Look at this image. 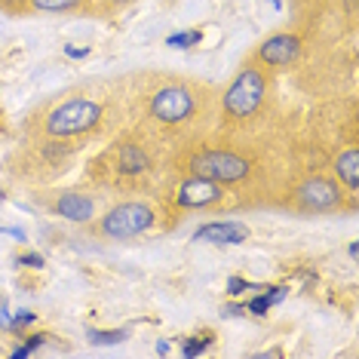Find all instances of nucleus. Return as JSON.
I'll list each match as a JSON object with an SVG mask.
<instances>
[{
	"instance_id": "1",
	"label": "nucleus",
	"mask_w": 359,
	"mask_h": 359,
	"mask_svg": "<svg viewBox=\"0 0 359 359\" xmlns=\"http://www.w3.org/2000/svg\"><path fill=\"white\" fill-rule=\"evenodd\" d=\"M129 123L157 138L169 151L203 142L218 126V89L209 80L169 74V71H135L126 74Z\"/></svg>"
},
{
	"instance_id": "2",
	"label": "nucleus",
	"mask_w": 359,
	"mask_h": 359,
	"mask_svg": "<svg viewBox=\"0 0 359 359\" xmlns=\"http://www.w3.org/2000/svg\"><path fill=\"white\" fill-rule=\"evenodd\" d=\"M129 123L126 77H95L50 95L25 120V138L83 154Z\"/></svg>"
},
{
	"instance_id": "3",
	"label": "nucleus",
	"mask_w": 359,
	"mask_h": 359,
	"mask_svg": "<svg viewBox=\"0 0 359 359\" xmlns=\"http://www.w3.org/2000/svg\"><path fill=\"white\" fill-rule=\"evenodd\" d=\"M172 172V151L126 123L86 160L83 182L108 197H160Z\"/></svg>"
},
{
	"instance_id": "4",
	"label": "nucleus",
	"mask_w": 359,
	"mask_h": 359,
	"mask_svg": "<svg viewBox=\"0 0 359 359\" xmlns=\"http://www.w3.org/2000/svg\"><path fill=\"white\" fill-rule=\"evenodd\" d=\"M289 129L283 114L276 74L255 59H243L231 83L218 93V126L215 133L227 135H273Z\"/></svg>"
},
{
	"instance_id": "5",
	"label": "nucleus",
	"mask_w": 359,
	"mask_h": 359,
	"mask_svg": "<svg viewBox=\"0 0 359 359\" xmlns=\"http://www.w3.org/2000/svg\"><path fill=\"white\" fill-rule=\"evenodd\" d=\"M359 197H353L329 169L316 166H301L280 200V209L295 215H353Z\"/></svg>"
},
{
	"instance_id": "6",
	"label": "nucleus",
	"mask_w": 359,
	"mask_h": 359,
	"mask_svg": "<svg viewBox=\"0 0 359 359\" xmlns=\"http://www.w3.org/2000/svg\"><path fill=\"white\" fill-rule=\"evenodd\" d=\"M157 227H169L160 197H114L99 215L89 222V236L104 243L133 240Z\"/></svg>"
},
{
	"instance_id": "7",
	"label": "nucleus",
	"mask_w": 359,
	"mask_h": 359,
	"mask_svg": "<svg viewBox=\"0 0 359 359\" xmlns=\"http://www.w3.org/2000/svg\"><path fill=\"white\" fill-rule=\"evenodd\" d=\"M160 203L166 215H172V224H178L184 215H206V212H233L240 203L227 187H222L212 178L203 175H184L172 172L160 194Z\"/></svg>"
},
{
	"instance_id": "8",
	"label": "nucleus",
	"mask_w": 359,
	"mask_h": 359,
	"mask_svg": "<svg viewBox=\"0 0 359 359\" xmlns=\"http://www.w3.org/2000/svg\"><path fill=\"white\" fill-rule=\"evenodd\" d=\"M104 200H111L102 191H86V187H37V203L50 215L71 224H89L104 209Z\"/></svg>"
},
{
	"instance_id": "9",
	"label": "nucleus",
	"mask_w": 359,
	"mask_h": 359,
	"mask_svg": "<svg viewBox=\"0 0 359 359\" xmlns=\"http://www.w3.org/2000/svg\"><path fill=\"white\" fill-rule=\"evenodd\" d=\"M249 59L264 65L273 74L295 71L298 62L304 59V37H301L298 31H273V34H267L255 50L249 53Z\"/></svg>"
},
{
	"instance_id": "10",
	"label": "nucleus",
	"mask_w": 359,
	"mask_h": 359,
	"mask_svg": "<svg viewBox=\"0 0 359 359\" xmlns=\"http://www.w3.org/2000/svg\"><path fill=\"white\" fill-rule=\"evenodd\" d=\"M249 240V227L233 218L224 222H206L194 231V243H215V246H240Z\"/></svg>"
},
{
	"instance_id": "11",
	"label": "nucleus",
	"mask_w": 359,
	"mask_h": 359,
	"mask_svg": "<svg viewBox=\"0 0 359 359\" xmlns=\"http://www.w3.org/2000/svg\"><path fill=\"white\" fill-rule=\"evenodd\" d=\"M325 169H329L353 197H359V144H350V148H344L341 154H334Z\"/></svg>"
},
{
	"instance_id": "12",
	"label": "nucleus",
	"mask_w": 359,
	"mask_h": 359,
	"mask_svg": "<svg viewBox=\"0 0 359 359\" xmlns=\"http://www.w3.org/2000/svg\"><path fill=\"white\" fill-rule=\"evenodd\" d=\"M86 0H28V13H83Z\"/></svg>"
},
{
	"instance_id": "13",
	"label": "nucleus",
	"mask_w": 359,
	"mask_h": 359,
	"mask_svg": "<svg viewBox=\"0 0 359 359\" xmlns=\"http://www.w3.org/2000/svg\"><path fill=\"white\" fill-rule=\"evenodd\" d=\"M138 0H86V13H95V15H120L123 10H129Z\"/></svg>"
},
{
	"instance_id": "14",
	"label": "nucleus",
	"mask_w": 359,
	"mask_h": 359,
	"mask_svg": "<svg viewBox=\"0 0 359 359\" xmlns=\"http://www.w3.org/2000/svg\"><path fill=\"white\" fill-rule=\"evenodd\" d=\"M89 344H99V347H111V344H123L129 338L126 329H111V332H102V329H89Z\"/></svg>"
},
{
	"instance_id": "15",
	"label": "nucleus",
	"mask_w": 359,
	"mask_h": 359,
	"mask_svg": "<svg viewBox=\"0 0 359 359\" xmlns=\"http://www.w3.org/2000/svg\"><path fill=\"white\" fill-rule=\"evenodd\" d=\"M200 40H203V31H178V34L166 37V46L169 50H194Z\"/></svg>"
},
{
	"instance_id": "16",
	"label": "nucleus",
	"mask_w": 359,
	"mask_h": 359,
	"mask_svg": "<svg viewBox=\"0 0 359 359\" xmlns=\"http://www.w3.org/2000/svg\"><path fill=\"white\" fill-rule=\"evenodd\" d=\"M46 341H50V334H28L25 341H22L19 347L13 350V359H25V356H31L34 353V350H40V347H46Z\"/></svg>"
},
{
	"instance_id": "17",
	"label": "nucleus",
	"mask_w": 359,
	"mask_h": 359,
	"mask_svg": "<svg viewBox=\"0 0 359 359\" xmlns=\"http://www.w3.org/2000/svg\"><path fill=\"white\" fill-rule=\"evenodd\" d=\"M209 344H212V334H194V338H184L182 356H200V353H206Z\"/></svg>"
},
{
	"instance_id": "18",
	"label": "nucleus",
	"mask_w": 359,
	"mask_h": 359,
	"mask_svg": "<svg viewBox=\"0 0 359 359\" xmlns=\"http://www.w3.org/2000/svg\"><path fill=\"white\" fill-rule=\"evenodd\" d=\"M0 10L10 15H25L28 13V0H0Z\"/></svg>"
},
{
	"instance_id": "19",
	"label": "nucleus",
	"mask_w": 359,
	"mask_h": 359,
	"mask_svg": "<svg viewBox=\"0 0 359 359\" xmlns=\"http://www.w3.org/2000/svg\"><path fill=\"white\" fill-rule=\"evenodd\" d=\"M246 289H261V285H255V283H246V280H240V276H231L227 280V292L236 298V295H243Z\"/></svg>"
},
{
	"instance_id": "20",
	"label": "nucleus",
	"mask_w": 359,
	"mask_h": 359,
	"mask_svg": "<svg viewBox=\"0 0 359 359\" xmlns=\"http://www.w3.org/2000/svg\"><path fill=\"white\" fill-rule=\"evenodd\" d=\"M34 320H37V316L31 313V310H19V313H13L10 320H6V325H13V329H22V325H31Z\"/></svg>"
},
{
	"instance_id": "21",
	"label": "nucleus",
	"mask_w": 359,
	"mask_h": 359,
	"mask_svg": "<svg viewBox=\"0 0 359 359\" xmlns=\"http://www.w3.org/2000/svg\"><path fill=\"white\" fill-rule=\"evenodd\" d=\"M15 261H19V264H25V267H43L46 264L43 255H37V252H25V255H19Z\"/></svg>"
},
{
	"instance_id": "22",
	"label": "nucleus",
	"mask_w": 359,
	"mask_h": 359,
	"mask_svg": "<svg viewBox=\"0 0 359 359\" xmlns=\"http://www.w3.org/2000/svg\"><path fill=\"white\" fill-rule=\"evenodd\" d=\"M89 53H93L89 46H65V55H71V59H83Z\"/></svg>"
},
{
	"instance_id": "23",
	"label": "nucleus",
	"mask_w": 359,
	"mask_h": 359,
	"mask_svg": "<svg viewBox=\"0 0 359 359\" xmlns=\"http://www.w3.org/2000/svg\"><path fill=\"white\" fill-rule=\"evenodd\" d=\"M4 233H10V236H15V240H25V231L22 227H0Z\"/></svg>"
},
{
	"instance_id": "24",
	"label": "nucleus",
	"mask_w": 359,
	"mask_h": 359,
	"mask_svg": "<svg viewBox=\"0 0 359 359\" xmlns=\"http://www.w3.org/2000/svg\"><path fill=\"white\" fill-rule=\"evenodd\" d=\"M157 353H160V356L169 353V341H160V344H157Z\"/></svg>"
},
{
	"instance_id": "25",
	"label": "nucleus",
	"mask_w": 359,
	"mask_h": 359,
	"mask_svg": "<svg viewBox=\"0 0 359 359\" xmlns=\"http://www.w3.org/2000/svg\"><path fill=\"white\" fill-rule=\"evenodd\" d=\"M0 200H4V194H0Z\"/></svg>"
}]
</instances>
